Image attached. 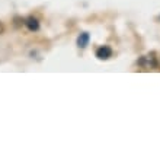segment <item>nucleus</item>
Wrapping results in <instances>:
<instances>
[{
    "instance_id": "f257e3e1",
    "label": "nucleus",
    "mask_w": 160,
    "mask_h": 159,
    "mask_svg": "<svg viewBox=\"0 0 160 159\" xmlns=\"http://www.w3.org/2000/svg\"><path fill=\"white\" fill-rule=\"evenodd\" d=\"M96 57L101 60H108L109 57H112V48L108 45H102L96 50Z\"/></svg>"
},
{
    "instance_id": "20e7f679",
    "label": "nucleus",
    "mask_w": 160,
    "mask_h": 159,
    "mask_svg": "<svg viewBox=\"0 0 160 159\" xmlns=\"http://www.w3.org/2000/svg\"><path fill=\"white\" fill-rule=\"evenodd\" d=\"M3 32V25H2V24H0V34Z\"/></svg>"
},
{
    "instance_id": "f03ea898",
    "label": "nucleus",
    "mask_w": 160,
    "mask_h": 159,
    "mask_svg": "<svg viewBox=\"0 0 160 159\" xmlns=\"http://www.w3.org/2000/svg\"><path fill=\"white\" fill-rule=\"evenodd\" d=\"M25 25H26V28H28L29 31H32V32H35V31L39 29V22H38V19H37V18H34V16L26 18V19H25Z\"/></svg>"
},
{
    "instance_id": "7ed1b4c3",
    "label": "nucleus",
    "mask_w": 160,
    "mask_h": 159,
    "mask_svg": "<svg viewBox=\"0 0 160 159\" xmlns=\"http://www.w3.org/2000/svg\"><path fill=\"white\" fill-rule=\"evenodd\" d=\"M89 41H90V35L88 32H82L77 37V47L79 48H86L89 45Z\"/></svg>"
}]
</instances>
